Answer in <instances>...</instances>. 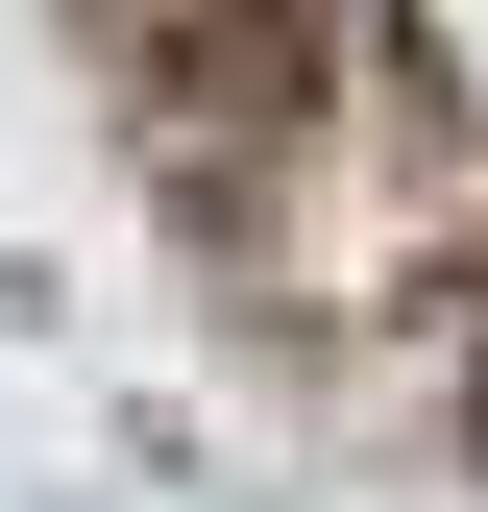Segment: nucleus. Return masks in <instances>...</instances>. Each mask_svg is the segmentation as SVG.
<instances>
[{
    "label": "nucleus",
    "instance_id": "f257e3e1",
    "mask_svg": "<svg viewBox=\"0 0 488 512\" xmlns=\"http://www.w3.org/2000/svg\"><path fill=\"white\" fill-rule=\"evenodd\" d=\"M464 439H488V293H464Z\"/></svg>",
    "mask_w": 488,
    "mask_h": 512
}]
</instances>
